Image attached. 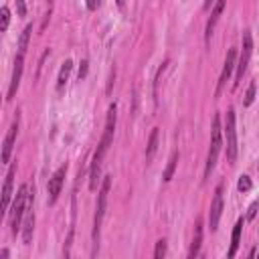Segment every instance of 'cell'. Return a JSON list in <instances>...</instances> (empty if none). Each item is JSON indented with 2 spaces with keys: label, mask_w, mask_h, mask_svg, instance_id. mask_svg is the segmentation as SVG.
Instances as JSON below:
<instances>
[{
  "label": "cell",
  "mask_w": 259,
  "mask_h": 259,
  "mask_svg": "<svg viewBox=\"0 0 259 259\" xmlns=\"http://www.w3.org/2000/svg\"><path fill=\"white\" fill-rule=\"evenodd\" d=\"M26 202H28V186L22 184L12 200V206H10V227H12V235L18 233L20 229V223H22V217L26 212Z\"/></svg>",
  "instance_id": "4"
},
{
  "label": "cell",
  "mask_w": 259,
  "mask_h": 259,
  "mask_svg": "<svg viewBox=\"0 0 259 259\" xmlns=\"http://www.w3.org/2000/svg\"><path fill=\"white\" fill-rule=\"evenodd\" d=\"M251 53H253V38H251V32L245 30L243 32V47H241V55H239V61H237V77H235V87H239L245 71H247V65H249V59H251Z\"/></svg>",
  "instance_id": "6"
},
{
  "label": "cell",
  "mask_w": 259,
  "mask_h": 259,
  "mask_svg": "<svg viewBox=\"0 0 259 259\" xmlns=\"http://www.w3.org/2000/svg\"><path fill=\"white\" fill-rule=\"evenodd\" d=\"M225 138H227V160L235 164L237 160V127H235V109H227L225 117Z\"/></svg>",
  "instance_id": "5"
},
{
  "label": "cell",
  "mask_w": 259,
  "mask_h": 259,
  "mask_svg": "<svg viewBox=\"0 0 259 259\" xmlns=\"http://www.w3.org/2000/svg\"><path fill=\"white\" fill-rule=\"evenodd\" d=\"M101 6V0H87V8L89 10H97Z\"/></svg>",
  "instance_id": "25"
},
{
  "label": "cell",
  "mask_w": 259,
  "mask_h": 259,
  "mask_svg": "<svg viewBox=\"0 0 259 259\" xmlns=\"http://www.w3.org/2000/svg\"><path fill=\"white\" fill-rule=\"evenodd\" d=\"M16 134H18V117L12 121V125L8 127V134H6V138H4V146H2V162H8V160H10V154H12V148H14Z\"/></svg>",
  "instance_id": "13"
},
{
  "label": "cell",
  "mask_w": 259,
  "mask_h": 259,
  "mask_svg": "<svg viewBox=\"0 0 259 259\" xmlns=\"http://www.w3.org/2000/svg\"><path fill=\"white\" fill-rule=\"evenodd\" d=\"M22 67H24V55H16V59H14V69H12V79H10V87H8V99L14 97L16 89H18V85H20Z\"/></svg>",
  "instance_id": "12"
},
{
  "label": "cell",
  "mask_w": 259,
  "mask_h": 259,
  "mask_svg": "<svg viewBox=\"0 0 259 259\" xmlns=\"http://www.w3.org/2000/svg\"><path fill=\"white\" fill-rule=\"evenodd\" d=\"M8 22H10V10H8L6 6H2V8H0V30H2V32L8 28Z\"/></svg>",
  "instance_id": "21"
},
{
  "label": "cell",
  "mask_w": 259,
  "mask_h": 259,
  "mask_svg": "<svg viewBox=\"0 0 259 259\" xmlns=\"http://www.w3.org/2000/svg\"><path fill=\"white\" fill-rule=\"evenodd\" d=\"M221 214H223V184L217 186L214 198L210 202V210H208V227H210V231H217Z\"/></svg>",
  "instance_id": "9"
},
{
  "label": "cell",
  "mask_w": 259,
  "mask_h": 259,
  "mask_svg": "<svg viewBox=\"0 0 259 259\" xmlns=\"http://www.w3.org/2000/svg\"><path fill=\"white\" fill-rule=\"evenodd\" d=\"M255 99V83H249V89L245 93V99H243V105H251Z\"/></svg>",
  "instance_id": "22"
},
{
  "label": "cell",
  "mask_w": 259,
  "mask_h": 259,
  "mask_svg": "<svg viewBox=\"0 0 259 259\" xmlns=\"http://www.w3.org/2000/svg\"><path fill=\"white\" fill-rule=\"evenodd\" d=\"M156 150H158V127H154V130H152L150 140H148V150H146V160H148V162L154 158Z\"/></svg>",
  "instance_id": "18"
},
{
  "label": "cell",
  "mask_w": 259,
  "mask_h": 259,
  "mask_svg": "<svg viewBox=\"0 0 259 259\" xmlns=\"http://www.w3.org/2000/svg\"><path fill=\"white\" fill-rule=\"evenodd\" d=\"M223 148V127H221V115L212 117V130H210V148H208V156H206V166H204V178L210 176V172L217 166V158L219 152Z\"/></svg>",
  "instance_id": "3"
},
{
  "label": "cell",
  "mask_w": 259,
  "mask_h": 259,
  "mask_svg": "<svg viewBox=\"0 0 259 259\" xmlns=\"http://www.w3.org/2000/svg\"><path fill=\"white\" fill-rule=\"evenodd\" d=\"M225 2H227V0H217V2H214V8H212L210 18H208V22H206V32H204L206 42L210 40V34H212V30H214V26H217V22H219V18H221L223 10H225Z\"/></svg>",
  "instance_id": "14"
},
{
  "label": "cell",
  "mask_w": 259,
  "mask_h": 259,
  "mask_svg": "<svg viewBox=\"0 0 259 259\" xmlns=\"http://www.w3.org/2000/svg\"><path fill=\"white\" fill-rule=\"evenodd\" d=\"M30 34H32V24H28L24 30H22V34H20V38H18V55H24L26 53V49H28V38H30Z\"/></svg>",
  "instance_id": "19"
},
{
  "label": "cell",
  "mask_w": 259,
  "mask_h": 259,
  "mask_svg": "<svg viewBox=\"0 0 259 259\" xmlns=\"http://www.w3.org/2000/svg\"><path fill=\"white\" fill-rule=\"evenodd\" d=\"M176 162H178V152L174 150V152H172V156H170V160H168V166H166V170H164V180H166V182H170V180H172L174 170H176Z\"/></svg>",
  "instance_id": "20"
},
{
  "label": "cell",
  "mask_w": 259,
  "mask_h": 259,
  "mask_svg": "<svg viewBox=\"0 0 259 259\" xmlns=\"http://www.w3.org/2000/svg\"><path fill=\"white\" fill-rule=\"evenodd\" d=\"M115 2H117V6H119V8H123V6H125V0H115Z\"/></svg>",
  "instance_id": "28"
},
{
  "label": "cell",
  "mask_w": 259,
  "mask_h": 259,
  "mask_svg": "<svg viewBox=\"0 0 259 259\" xmlns=\"http://www.w3.org/2000/svg\"><path fill=\"white\" fill-rule=\"evenodd\" d=\"M71 69H73V61L67 59L63 65H61V71H59V77H57V91L63 93L67 81H69V75H71Z\"/></svg>",
  "instance_id": "15"
},
{
  "label": "cell",
  "mask_w": 259,
  "mask_h": 259,
  "mask_svg": "<svg viewBox=\"0 0 259 259\" xmlns=\"http://www.w3.org/2000/svg\"><path fill=\"white\" fill-rule=\"evenodd\" d=\"M14 174H16V166L12 164V166L8 168V172H6V180H4V186H2V202H0V210H2V212H8V206H10Z\"/></svg>",
  "instance_id": "11"
},
{
  "label": "cell",
  "mask_w": 259,
  "mask_h": 259,
  "mask_svg": "<svg viewBox=\"0 0 259 259\" xmlns=\"http://www.w3.org/2000/svg\"><path fill=\"white\" fill-rule=\"evenodd\" d=\"M257 206H259V202H253V204L249 206V212H247V219H249V221L255 217V210H257Z\"/></svg>",
  "instance_id": "26"
},
{
  "label": "cell",
  "mask_w": 259,
  "mask_h": 259,
  "mask_svg": "<svg viewBox=\"0 0 259 259\" xmlns=\"http://www.w3.org/2000/svg\"><path fill=\"white\" fill-rule=\"evenodd\" d=\"M237 188H239L241 192H247V190H251V178H249V176H241V178H239V184H237Z\"/></svg>",
  "instance_id": "24"
},
{
  "label": "cell",
  "mask_w": 259,
  "mask_h": 259,
  "mask_svg": "<svg viewBox=\"0 0 259 259\" xmlns=\"http://www.w3.org/2000/svg\"><path fill=\"white\" fill-rule=\"evenodd\" d=\"M166 255V241L164 239H160L158 243H156V251H154V257L156 259H162Z\"/></svg>",
  "instance_id": "23"
},
{
  "label": "cell",
  "mask_w": 259,
  "mask_h": 259,
  "mask_svg": "<svg viewBox=\"0 0 259 259\" xmlns=\"http://www.w3.org/2000/svg\"><path fill=\"white\" fill-rule=\"evenodd\" d=\"M65 176H67V164H63L51 178H49V204H55L59 194H61V188H63V182H65Z\"/></svg>",
  "instance_id": "8"
},
{
  "label": "cell",
  "mask_w": 259,
  "mask_h": 259,
  "mask_svg": "<svg viewBox=\"0 0 259 259\" xmlns=\"http://www.w3.org/2000/svg\"><path fill=\"white\" fill-rule=\"evenodd\" d=\"M115 103L109 105V111H107V119H105V130H103V136H101V142L93 154V160H91V170H89V188L91 190H97V184H99V172H101V162L113 142V132H115Z\"/></svg>",
  "instance_id": "1"
},
{
  "label": "cell",
  "mask_w": 259,
  "mask_h": 259,
  "mask_svg": "<svg viewBox=\"0 0 259 259\" xmlns=\"http://www.w3.org/2000/svg\"><path fill=\"white\" fill-rule=\"evenodd\" d=\"M241 231H243V219H239L233 227V237H231V249H229V257H235L237 255V249H239V241H241Z\"/></svg>",
  "instance_id": "17"
},
{
  "label": "cell",
  "mask_w": 259,
  "mask_h": 259,
  "mask_svg": "<svg viewBox=\"0 0 259 259\" xmlns=\"http://www.w3.org/2000/svg\"><path fill=\"white\" fill-rule=\"evenodd\" d=\"M200 243H202V223L198 219L196 225H194V239H192V245H190V251H188V257L190 259H194L200 253Z\"/></svg>",
  "instance_id": "16"
},
{
  "label": "cell",
  "mask_w": 259,
  "mask_h": 259,
  "mask_svg": "<svg viewBox=\"0 0 259 259\" xmlns=\"http://www.w3.org/2000/svg\"><path fill=\"white\" fill-rule=\"evenodd\" d=\"M32 231H34V210H32V194H28L26 212H24V225H22V241H24V245H30Z\"/></svg>",
  "instance_id": "10"
},
{
  "label": "cell",
  "mask_w": 259,
  "mask_h": 259,
  "mask_svg": "<svg viewBox=\"0 0 259 259\" xmlns=\"http://www.w3.org/2000/svg\"><path fill=\"white\" fill-rule=\"evenodd\" d=\"M109 186H111V176H105L99 196H97V208H95V217H93V255L99 249V231H101V223H103V214H105V206H107Z\"/></svg>",
  "instance_id": "2"
},
{
  "label": "cell",
  "mask_w": 259,
  "mask_h": 259,
  "mask_svg": "<svg viewBox=\"0 0 259 259\" xmlns=\"http://www.w3.org/2000/svg\"><path fill=\"white\" fill-rule=\"evenodd\" d=\"M85 75H87V61H83V63H81V69H79V79H81V77H85Z\"/></svg>",
  "instance_id": "27"
},
{
  "label": "cell",
  "mask_w": 259,
  "mask_h": 259,
  "mask_svg": "<svg viewBox=\"0 0 259 259\" xmlns=\"http://www.w3.org/2000/svg\"><path fill=\"white\" fill-rule=\"evenodd\" d=\"M235 67H237V49H229L227 59H225V65H223V71H221V77H219V83H217L214 97L221 95V91H223V87L227 85V81H229V77H231V73H233Z\"/></svg>",
  "instance_id": "7"
},
{
  "label": "cell",
  "mask_w": 259,
  "mask_h": 259,
  "mask_svg": "<svg viewBox=\"0 0 259 259\" xmlns=\"http://www.w3.org/2000/svg\"><path fill=\"white\" fill-rule=\"evenodd\" d=\"M210 4H212V0H206V2H204V8L208 10V8H210Z\"/></svg>",
  "instance_id": "29"
}]
</instances>
